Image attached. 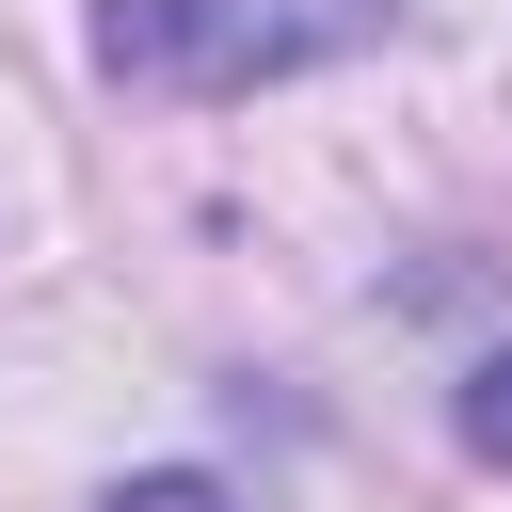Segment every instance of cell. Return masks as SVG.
<instances>
[{
  "instance_id": "7a4b0ae2",
  "label": "cell",
  "mask_w": 512,
  "mask_h": 512,
  "mask_svg": "<svg viewBox=\"0 0 512 512\" xmlns=\"http://www.w3.org/2000/svg\"><path fill=\"white\" fill-rule=\"evenodd\" d=\"M464 448H480V464H512V352H480V368H464Z\"/></svg>"
},
{
  "instance_id": "6da1fadb",
  "label": "cell",
  "mask_w": 512,
  "mask_h": 512,
  "mask_svg": "<svg viewBox=\"0 0 512 512\" xmlns=\"http://www.w3.org/2000/svg\"><path fill=\"white\" fill-rule=\"evenodd\" d=\"M304 48H336V16L304 0H96V64L160 96H240V80H288Z\"/></svg>"
},
{
  "instance_id": "3957f363",
  "label": "cell",
  "mask_w": 512,
  "mask_h": 512,
  "mask_svg": "<svg viewBox=\"0 0 512 512\" xmlns=\"http://www.w3.org/2000/svg\"><path fill=\"white\" fill-rule=\"evenodd\" d=\"M112 512H240V496L192 480V464H160V480H112Z\"/></svg>"
}]
</instances>
